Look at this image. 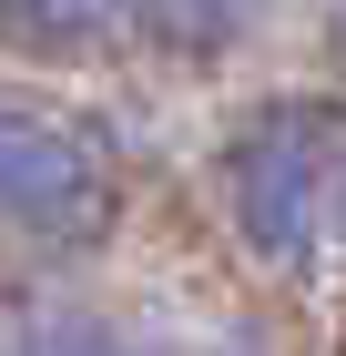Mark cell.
<instances>
[{
	"instance_id": "cell-1",
	"label": "cell",
	"mask_w": 346,
	"mask_h": 356,
	"mask_svg": "<svg viewBox=\"0 0 346 356\" xmlns=\"http://www.w3.org/2000/svg\"><path fill=\"white\" fill-rule=\"evenodd\" d=\"M214 214L265 275H306L346 234V102L265 92L214 143Z\"/></svg>"
},
{
	"instance_id": "cell-3",
	"label": "cell",
	"mask_w": 346,
	"mask_h": 356,
	"mask_svg": "<svg viewBox=\"0 0 346 356\" xmlns=\"http://www.w3.org/2000/svg\"><path fill=\"white\" fill-rule=\"evenodd\" d=\"M133 31V0H0V41L21 61H92Z\"/></svg>"
},
{
	"instance_id": "cell-2",
	"label": "cell",
	"mask_w": 346,
	"mask_h": 356,
	"mask_svg": "<svg viewBox=\"0 0 346 356\" xmlns=\"http://www.w3.org/2000/svg\"><path fill=\"white\" fill-rule=\"evenodd\" d=\"M123 224V163L81 112L41 92H0V254L81 265Z\"/></svg>"
},
{
	"instance_id": "cell-5",
	"label": "cell",
	"mask_w": 346,
	"mask_h": 356,
	"mask_svg": "<svg viewBox=\"0 0 346 356\" xmlns=\"http://www.w3.org/2000/svg\"><path fill=\"white\" fill-rule=\"evenodd\" d=\"M0 356H153V346L133 326L92 316V305H41V316H21V326L0 336Z\"/></svg>"
},
{
	"instance_id": "cell-4",
	"label": "cell",
	"mask_w": 346,
	"mask_h": 356,
	"mask_svg": "<svg viewBox=\"0 0 346 356\" xmlns=\"http://www.w3.org/2000/svg\"><path fill=\"white\" fill-rule=\"evenodd\" d=\"M265 21V0H133V31L153 61H224L244 31Z\"/></svg>"
}]
</instances>
